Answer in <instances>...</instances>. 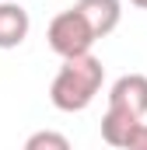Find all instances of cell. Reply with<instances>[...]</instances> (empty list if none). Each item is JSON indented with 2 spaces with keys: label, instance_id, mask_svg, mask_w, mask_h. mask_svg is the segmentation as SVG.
Masks as SVG:
<instances>
[{
  "label": "cell",
  "instance_id": "5b68a950",
  "mask_svg": "<svg viewBox=\"0 0 147 150\" xmlns=\"http://www.w3.org/2000/svg\"><path fill=\"white\" fill-rule=\"evenodd\" d=\"M74 7L84 14V21L91 25V32L98 38H105L109 32H116L119 21H123V4L119 0H77Z\"/></svg>",
  "mask_w": 147,
  "mask_h": 150
},
{
  "label": "cell",
  "instance_id": "3957f363",
  "mask_svg": "<svg viewBox=\"0 0 147 150\" xmlns=\"http://www.w3.org/2000/svg\"><path fill=\"white\" fill-rule=\"evenodd\" d=\"M109 105L144 119L147 115V77L144 74H123L109 87Z\"/></svg>",
  "mask_w": 147,
  "mask_h": 150
},
{
  "label": "cell",
  "instance_id": "9c48e42d",
  "mask_svg": "<svg viewBox=\"0 0 147 150\" xmlns=\"http://www.w3.org/2000/svg\"><path fill=\"white\" fill-rule=\"evenodd\" d=\"M133 7H140V11H147V0H130Z\"/></svg>",
  "mask_w": 147,
  "mask_h": 150
},
{
  "label": "cell",
  "instance_id": "277c9868",
  "mask_svg": "<svg viewBox=\"0 0 147 150\" xmlns=\"http://www.w3.org/2000/svg\"><path fill=\"white\" fill-rule=\"evenodd\" d=\"M32 32V18L18 0L0 4V49H18Z\"/></svg>",
  "mask_w": 147,
  "mask_h": 150
},
{
  "label": "cell",
  "instance_id": "7a4b0ae2",
  "mask_svg": "<svg viewBox=\"0 0 147 150\" xmlns=\"http://www.w3.org/2000/svg\"><path fill=\"white\" fill-rule=\"evenodd\" d=\"M49 49L60 56V59H74V56H88L91 45L98 42V35L91 32V25L84 21V14L70 7V11H60L53 21H49Z\"/></svg>",
  "mask_w": 147,
  "mask_h": 150
},
{
  "label": "cell",
  "instance_id": "52a82bcc",
  "mask_svg": "<svg viewBox=\"0 0 147 150\" xmlns=\"http://www.w3.org/2000/svg\"><path fill=\"white\" fill-rule=\"evenodd\" d=\"M21 150H74V147H70V140H67L63 133H56V129H39V133H32V136L25 140Z\"/></svg>",
  "mask_w": 147,
  "mask_h": 150
},
{
  "label": "cell",
  "instance_id": "6da1fadb",
  "mask_svg": "<svg viewBox=\"0 0 147 150\" xmlns=\"http://www.w3.org/2000/svg\"><path fill=\"white\" fill-rule=\"evenodd\" d=\"M102 80H105V67L98 56L88 52V56L63 59V67L56 70L53 84H49V101L60 112H84L98 98Z\"/></svg>",
  "mask_w": 147,
  "mask_h": 150
},
{
  "label": "cell",
  "instance_id": "8992f818",
  "mask_svg": "<svg viewBox=\"0 0 147 150\" xmlns=\"http://www.w3.org/2000/svg\"><path fill=\"white\" fill-rule=\"evenodd\" d=\"M137 126H140V119L133 112H123V108H105V115H102V140L109 143V147L116 150H126V143H130V136L137 133Z\"/></svg>",
  "mask_w": 147,
  "mask_h": 150
},
{
  "label": "cell",
  "instance_id": "ba28073f",
  "mask_svg": "<svg viewBox=\"0 0 147 150\" xmlns=\"http://www.w3.org/2000/svg\"><path fill=\"white\" fill-rule=\"evenodd\" d=\"M126 150H147V122H140V126H137V133L130 136Z\"/></svg>",
  "mask_w": 147,
  "mask_h": 150
}]
</instances>
